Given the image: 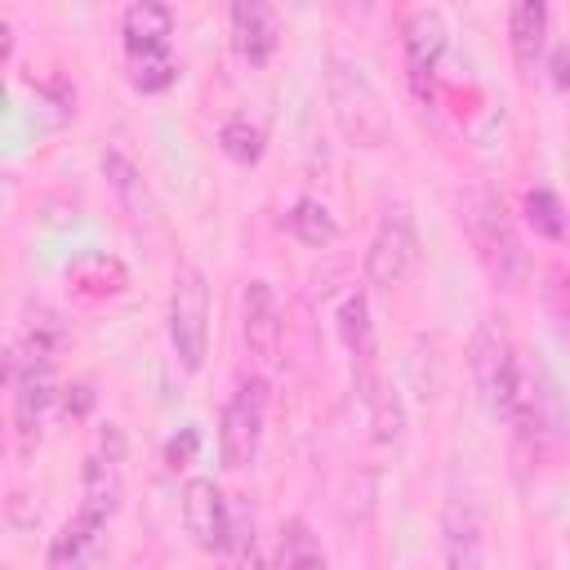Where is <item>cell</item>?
<instances>
[{"label":"cell","instance_id":"cell-1","mask_svg":"<svg viewBox=\"0 0 570 570\" xmlns=\"http://www.w3.org/2000/svg\"><path fill=\"white\" fill-rule=\"evenodd\" d=\"M120 494H125V436L116 423H107L98 432L94 454L85 459V499L80 512L62 525V534H53L49 543V566H85L94 561L111 517L120 512Z\"/></svg>","mask_w":570,"mask_h":570},{"label":"cell","instance_id":"cell-2","mask_svg":"<svg viewBox=\"0 0 570 570\" xmlns=\"http://www.w3.org/2000/svg\"><path fill=\"white\" fill-rule=\"evenodd\" d=\"M463 227H468V240H472L476 263L485 267V276L499 289H521L525 276H530V258L521 249V236H517L503 200L485 187L468 191L463 196Z\"/></svg>","mask_w":570,"mask_h":570},{"label":"cell","instance_id":"cell-3","mask_svg":"<svg viewBox=\"0 0 570 570\" xmlns=\"http://www.w3.org/2000/svg\"><path fill=\"white\" fill-rule=\"evenodd\" d=\"M325 98H330V116L338 125V134L352 147L379 151L392 142V116L374 89V80L361 71V62L352 58H330L325 71Z\"/></svg>","mask_w":570,"mask_h":570},{"label":"cell","instance_id":"cell-4","mask_svg":"<svg viewBox=\"0 0 570 570\" xmlns=\"http://www.w3.org/2000/svg\"><path fill=\"white\" fill-rule=\"evenodd\" d=\"M468 370H472V383H476L485 414L512 428L517 392H521V361H517V343H512L503 316L476 321L472 343H468Z\"/></svg>","mask_w":570,"mask_h":570},{"label":"cell","instance_id":"cell-5","mask_svg":"<svg viewBox=\"0 0 570 570\" xmlns=\"http://www.w3.org/2000/svg\"><path fill=\"white\" fill-rule=\"evenodd\" d=\"M169 347L174 361L196 374L205 365L209 347V281L196 263H178L174 289H169Z\"/></svg>","mask_w":570,"mask_h":570},{"label":"cell","instance_id":"cell-6","mask_svg":"<svg viewBox=\"0 0 570 570\" xmlns=\"http://www.w3.org/2000/svg\"><path fill=\"white\" fill-rule=\"evenodd\" d=\"M512 428L525 432L534 445H561V441H570V405H566L557 379L539 361L534 365H521V392H517Z\"/></svg>","mask_w":570,"mask_h":570},{"label":"cell","instance_id":"cell-7","mask_svg":"<svg viewBox=\"0 0 570 570\" xmlns=\"http://www.w3.org/2000/svg\"><path fill=\"white\" fill-rule=\"evenodd\" d=\"M263 423H267V383L263 379H245L218 419V459L223 468L240 472L254 463L258 445H263Z\"/></svg>","mask_w":570,"mask_h":570},{"label":"cell","instance_id":"cell-8","mask_svg":"<svg viewBox=\"0 0 570 570\" xmlns=\"http://www.w3.org/2000/svg\"><path fill=\"white\" fill-rule=\"evenodd\" d=\"M414 267H419V227H414V218H410L405 205H392V209L379 218L374 236H370V249H365V281H370L374 289H392V285H401Z\"/></svg>","mask_w":570,"mask_h":570},{"label":"cell","instance_id":"cell-9","mask_svg":"<svg viewBox=\"0 0 570 570\" xmlns=\"http://www.w3.org/2000/svg\"><path fill=\"white\" fill-rule=\"evenodd\" d=\"M9 387H13V436L18 450L31 454L40 445L49 405H53V365L49 361H18L9 356Z\"/></svg>","mask_w":570,"mask_h":570},{"label":"cell","instance_id":"cell-10","mask_svg":"<svg viewBox=\"0 0 570 570\" xmlns=\"http://www.w3.org/2000/svg\"><path fill=\"white\" fill-rule=\"evenodd\" d=\"M232 503L209 476H191L183 485V530L200 552H232Z\"/></svg>","mask_w":570,"mask_h":570},{"label":"cell","instance_id":"cell-11","mask_svg":"<svg viewBox=\"0 0 570 570\" xmlns=\"http://www.w3.org/2000/svg\"><path fill=\"white\" fill-rule=\"evenodd\" d=\"M445 45H450V31H445V18L436 9H419L405 22V71H410V85H414L419 98L432 94V80L441 71Z\"/></svg>","mask_w":570,"mask_h":570},{"label":"cell","instance_id":"cell-12","mask_svg":"<svg viewBox=\"0 0 570 570\" xmlns=\"http://www.w3.org/2000/svg\"><path fill=\"white\" fill-rule=\"evenodd\" d=\"M232 45L249 67H267L281 45V18L272 0H227Z\"/></svg>","mask_w":570,"mask_h":570},{"label":"cell","instance_id":"cell-13","mask_svg":"<svg viewBox=\"0 0 570 570\" xmlns=\"http://www.w3.org/2000/svg\"><path fill=\"white\" fill-rule=\"evenodd\" d=\"M441 561L445 566H481L485 561V525L468 494H450L441 508Z\"/></svg>","mask_w":570,"mask_h":570},{"label":"cell","instance_id":"cell-14","mask_svg":"<svg viewBox=\"0 0 570 570\" xmlns=\"http://www.w3.org/2000/svg\"><path fill=\"white\" fill-rule=\"evenodd\" d=\"M240 334L258 365H272L281 356V303L267 281H249L240 298Z\"/></svg>","mask_w":570,"mask_h":570},{"label":"cell","instance_id":"cell-15","mask_svg":"<svg viewBox=\"0 0 570 570\" xmlns=\"http://www.w3.org/2000/svg\"><path fill=\"white\" fill-rule=\"evenodd\" d=\"M120 40H125V58H151V53H169L174 40V9L165 0H134L120 18Z\"/></svg>","mask_w":570,"mask_h":570},{"label":"cell","instance_id":"cell-16","mask_svg":"<svg viewBox=\"0 0 570 570\" xmlns=\"http://www.w3.org/2000/svg\"><path fill=\"white\" fill-rule=\"evenodd\" d=\"M548 0H512L508 4V45H512V62L517 71H534L543 49H548Z\"/></svg>","mask_w":570,"mask_h":570},{"label":"cell","instance_id":"cell-17","mask_svg":"<svg viewBox=\"0 0 570 570\" xmlns=\"http://www.w3.org/2000/svg\"><path fill=\"white\" fill-rule=\"evenodd\" d=\"M289 232H294L307 249H325V245L338 240V218H334L316 196H303V200H294V209H289Z\"/></svg>","mask_w":570,"mask_h":570},{"label":"cell","instance_id":"cell-18","mask_svg":"<svg viewBox=\"0 0 570 570\" xmlns=\"http://www.w3.org/2000/svg\"><path fill=\"white\" fill-rule=\"evenodd\" d=\"M102 174H107L111 191L120 196V205H125L134 218H147L151 200H147V187H142V178H138L134 160H129L125 151H107V156H102Z\"/></svg>","mask_w":570,"mask_h":570},{"label":"cell","instance_id":"cell-19","mask_svg":"<svg viewBox=\"0 0 570 570\" xmlns=\"http://www.w3.org/2000/svg\"><path fill=\"white\" fill-rule=\"evenodd\" d=\"M276 566H325V548L321 539L312 534V525L303 517H289L281 525V539H276Z\"/></svg>","mask_w":570,"mask_h":570},{"label":"cell","instance_id":"cell-20","mask_svg":"<svg viewBox=\"0 0 570 570\" xmlns=\"http://www.w3.org/2000/svg\"><path fill=\"white\" fill-rule=\"evenodd\" d=\"M338 338L343 347L356 356V361H370V347H374V321H370V303L361 294L343 298L338 307Z\"/></svg>","mask_w":570,"mask_h":570},{"label":"cell","instance_id":"cell-21","mask_svg":"<svg viewBox=\"0 0 570 570\" xmlns=\"http://www.w3.org/2000/svg\"><path fill=\"white\" fill-rule=\"evenodd\" d=\"M218 147L232 165H258L263 160V129L249 120V116H232L223 129H218Z\"/></svg>","mask_w":570,"mask_h":570},{"label":"cell","instance_id":"cell-22","mask_svg":"<svg viewBox=\"0 0 570 570\" xmlns=\"http://www.w3.org/2000/svg\"><path fill=\"white\" fill-rule=\"evenodd\" d=\"M125 67H129V85H134L138 94H160V89H169V85L178 80V62H174V53L125 58Z\"/></svg>","mask_w":570,"mask_h":570},{"label":"cell","instance_id":"cell-23","mask_svg":"<svg viewBox=\"0 0 570 570\" xmlns=\"http://www.w3.org/2000/svg\"><path fill=\"white\" fill-rule=\"evenodd\" d=\"M525 223H530L539 236H548V240H561V236H566V214H561V200H557L548 187L525 191Z\"/></svg>","mask_w":570,"mask_h":570},{"label":"cell","instance_id":"cell-24","mask_svg":"<svg viewBox=\"0 0 570 570\" xmlns=\"http://www.w3.org/2000/svg\"><path fill=\"white\" fill-rule=\"evenodd\" d=\"M543 307H548L552 321L570 334V267L552 263V267L543 272Z\"/></svg>","mask_w":570,"mask_h":570},{"label":"cell","instance_id":"cell-25","mask_svg":"<svg viewBox=\"0 0 570 570\" xmlns=\"http://www.w3.org/2000/svg\"><path fill=\"white\" fill-rule=\"evenodd\" d=\"M191 454H196V432L183 428V436H174V441L165 445V463H169V468H187Z\"/></svg>","mask_w":570,"mask_h":570},{"label":"cell","instance_id":"cell-26","mask_svg":"<svg viewBox=\"0 0 570 570\" xmlns=\"http://www.w3.org/2000/svg\"><path fill=\"white\" fill-rule=\"evenodd\" d=\"M552 80H557L561 94H570V49H561V53L552 58Z\"/></svg>","mask_w":570,"mask_h":570},{"label":"cell","instance_id":"cell-27","mask_svg":"<svg viewBox=\"0 0 570 570\" xmlns=\"http://www.w3.org/2000/svg\"><path fill=\"white\" fill-rule=\"evenodd\" d=\"M334 9L343 13V18H370V0H334Z\"/></svg>","mask_w":570,"mask_h":570}]
</instances>
